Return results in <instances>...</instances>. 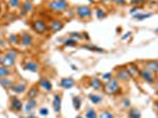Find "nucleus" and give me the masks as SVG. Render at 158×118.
<instances>
[{
    "instance_id": "nucleus-27",
    "label": "nucleus",
    "mask_w": 158,
    "mask_h": 118,
    "mask_svg": "<svg viewBox=\"0 0 158 118\" xmlns=\"http://www.w3.org/2000/svg\"><path fill=\"white\" fill-rule=\"evenodd\" d=\"M61 43L65 46H76L78 41L76 39H73V38H71V37H69L67 39H61Z\"/></svg>"
},
{
    "instance_id": "nucleus-26",
    "label": "nucleus",
    "mask_w": 158,
    "mask_h": 118,
    "mask_svg": "<svg viewBox=\"0 0 158 118\" xmlns=\"http://www.w3.org/2000/svg\"><path fill=\"white\" fill-rule=\"evenodd\" d=\"M129 118H142L140 117V112L136 107H131L129 111Z\"/></svg>"
},
{
    "instance_id": "nucleus-44",
    "label": "nucleus",
    "mask_w": 158,
    "mask_h": 118,
    "mask_svg": "<svg viewBox=\"0 0 158 118\" xmlns=\"http://www.w3.org/2000/svg\"><path fill=\"white\" fill-rule=\"evenodd\" d=\"M155 106H156V110L158 111V100L157 102H155Z\"/></svg>"
},
{
    "instance_id": "nucleus-14",
    "label": "nucleus",
    "mask_w": 158,
    "mask_h": 118,
    "mask_svg": "<svg viewBox=\"0 0 158 118\" xmlns=\"http://www.w3.org/2000/svg\"><path fill=\"white\" fill-rule=\"evenodd\" d=\"M63 28H64V23L61 20H58V19L51 20V23L48 25V30L52 31L53 33L59 32L60 30H63Z\"/></svg>"
},
{
    "instance_id": "nucleus-49",
    "label": "nucleus",
    "mask_w": 158,
    "mask_h": 118,
    "mask_svg": "<svg viewBox=\"0 0 158 118\" xmlns=\"http://www.w3.org/2000/svg\"><path fill=\"white\" fill-rule=\"evenodd\" d=\"M31 1H34V0H31Z\"/></svg>"
},
{
    "instance_id": "nucleus-10",
    "label": "nucleus",
    "mask_w": 158,
    "mask_h": 118,
    "mask_svg": "<svg viewBox=\"0 0 158 118\" xmlns=\"http://www.w3.org/2000/svg\"><path fill=\"white\" fill-rule=\"evenodd\" d=\"M38 87H40L41 90H44L45 92H51L52 91V83L48 80L45 77H41V78L38 80Z\"/></svg>"
},
{
    "instance_id": "nucleus-7",
    "label": "nucleus",
    "mask_w": 158,
    "mask_h": 118,
    "mask_svg": "<svg viewBox=\"0 0 158 118\" xmlns=\"http://www.w3.org/2000/svg\"><path fill=\"white\" fill-rule=\"evenodd\" d=\"M23 67L24 70H26L28 72H32V73H38L39 72V64L34 60H27L23 64Z\"/></svg>"
},
{
    "instance_id": "nucleus-23",
    "label": "nucleus",
    "mask_w": 158,
    "mask_h": 118,
    "mask_svg": "<svg viewBox=\"0 0 158 118\" xmlns=\"http://www.w3.org/2000/svg\"><path fill=\"white\" fill-rule=\"evenodd\" d=\"M8 43L11 45H19L20 44V34H10L8 36Z\"/></svg>"
},
{
    "instance_id": "nucleus-29",
    "label": "nucleus",
    "mask_w": 158,
    "mask_h": 118,
    "mask_svg": "<svg viewBox=\"0 0 158 118\" xmlns=\"http://www.w3.org/2000/svg\"><path fill=\"white\" fill-rule=\"evenodd\" d=\"M98 118H114V115L110 110H103L98 115Z\"/></svg>"
},
{
    "instance_id": "nucleus-24",
    "label": "nucleus",
    "mask_w": 158,
    "mask_h": 118,
    "mask_svg": "<svg viewBox=\"0 0 158 118\" xmlns=\"http://www.w3.org/2000/svg\"><path fill=\"white\" fill-rule=\"evenodd\" d=\"M126 70H127L129 73L131 74V77L136 76V74H139V71H140V70H138V67L135 65V64H130V65H127Z\"/></svg>"
},
{
    "instance_id": "nucleus-28",
    "label": "nucleus",
    "mask_w": 158,
    "mask_h": 118,
    "mask_svg": "<svg viewBox=\"0 0 158 118\" xmlns=\"http://www.w3.org/2000/svg\"><path fill=\"white\" fill-rule=\"evenodd\" d=\"M38 86H32L30 90H28V93H27V97L28 98H35L37 95H38Z\"/></svg>"
},
{
    "instance_id": "nucleus-30",
    "label": "nucleus",
    "mask_w": 158,
    "mask_h": 118,
    "mask_svg": "<svg viewBox=\"0 0 158 118\" xmlns=\"http://www.w3.org/2000/svg\"><path fill=\"white\" fill-rule=\"evenodd\" d=\"M83 47L86 48V50L93 51V52H104V50H103V48H100V47L94 46V45H89V44H86V45H83Z\"/></svg>"
},
{
    "instance_id": "nucleus-38",
    "label": "nucleus",
    "mask_w": 158,
    "mask_h": 118,
    "mask_svg": "<svg viewBox=\"0 0 158 118\" xmlns=\"http://www.w3.org/2000/svg\"><path fill=\"white\" fill-rule=\"evenodd\" d=\"M39 113L41 115V116H47L48 115V109H46V107H41L39 110Z\"/></svg>"
},
{
    "instance_id": "nucleus-45",
    "label": "nucleus",
    "mask_w": 158,
    "mask_h": 118,
    "mask_svg": "<svg viewBox=\"0 0 158 118\" xmlns=\"http://www.w3.org/2000/svg\"><path fill=\"white\" fill-rule=\"evenodd\" d=\"M99 1H102V2H110L111 0H99Z\"/></svg>"
},
{
    "instance_id": "nucleus-20",
    "label": "nucleus",
    "mask_w": 158,
    "mask_h": 118,
    "mask_svg": "<svg viewBox=\"0 0 158 118\" xmlns=\"http://www.w3.org/2000/svg\"><path fill=\"white\" fill-rule=\"evenodd\" d=\"M90 85H91V87H92L93 90H96V91H99V90L103 89V83H102V80L98 78H96V77H93V78L90 79Z\"/></svg>"
},
{
    "instance_id": "nucleus-41",
    "label": "nucleus",
    "mask_w": 158,
    "mask_h": 118,
    "mask_svg": "<svg viewBox=\"0 0 158 118\" xmlns=\"http://www.w3.org/2000/svg\"><path fill=\"white\" fill-rule=\"evenodd\" d=\"M138 10H139V7H137V6L133 7V8L131 10V13H135V12H136V11H138Z\"/></svg>"
},
{
    "instance_id": "nucleus-39",
    "label": "nucleus",
    "mask_w": 158,
    "mask_h": 118,
    "mask_svg": "<svg viewBox=\"0 0 158 118\" xmlns=\"http://www.w3.org/2000/svg\"><path fill=\"white\" fill-rule=\"evenodd\" d=\"M103 78L105 79V80H110V79L112 78V74L111 73H104V74H103Z\"/></svg>"
},
{
    "instance_id": "nucleus-17",
    "label": "nucleus",
    "mask_w": 158,
    "mask_h": 118,
    "mask_svg": "<svg viewBox=\"0 0 158 118\" xmlns=\"http://www.w3.org/2000/svg\"><path fill=\"white\" fill-rule=\"evenodd\" d=\"M14 84V80L8 77H5V78H0V86L4 87L5 90H11L12 86Z\"/></svg>"
},
{
    "instance_id": "nucleus-33",
    "label": "nucleus",
    "mask_w": 158,
    "mask_h": 118,
    "mask_svg": "<svg viewBox=\"0 0 158 118\" xmlns=\"http://www.w3.org/2000/svg\"><path fill=\"white\" fill-rule=\"evenodd\" d=\"M8 5H10L11 8H13V10H15V8H20V6H21V1H20V0H8Z\"/></svg>"
},
{
    "instance_id": "nucleus-25",
    "label": "nucleus",
    "mask_w": 158,
    "mask_h": 118,
    "mask_svg": "<svg viewBox=\"0 0 158 118\" xmlns=\"http://www.w3.org/2000/svg\"><path fill=\"white\" fill-rule=\"evenodd\" d=\"M85 118H98V113L97 111L92 109V107H90V109H87L85 112Z\"/></svg>"
},
{
    "instance_id": "nucleus-31",
    "label": "nucleus",
    "mask_w": 158,
    "mask_h": 118,
    "mask_svg": "<svg viewBox=\"0 0 158 118\" xmlns=\"http://www.w3.org/2000/svg\"><path fill=\"white\" fill-rule=\"evenodd\" d=\"M72 102H73V106H74V110L78 111L79 109H80V105H81V99H80V97L74 96L72 98Z\"/></svg>"
},
{
    "instance_id": "nucleus-4",
    "label": "nucleus",
    "mask_w": 158,
    "mask_h": 118,
    "mask_svg": "<svg viewBox=\"0 0 158 118\" xmlns=\"http://www.w3.org/2000/svg\"><path fill=\"white\" fill-rule=\"evenodd\" d=\"M31 27H32L33 31L38 34H45L48 31V25L46 24V21L43 19H37L32 21Z\"/></svg>"
},
{
    "instance_id": "nucleus-19",
    "label": "nucleus",
    "mask_w": 158,
    "mask_h": 118,
    "mask_svg": "<svg viewBox=\"0 0 158 118\" xmlns=\"http://www.w3.org/2000/svg\"><path fill=\"white\" fill-rule=\"evenodd\" d=\"M145 69L149 70L150 72H158V60H149L145 63Z\"/></svg>"
},
{
    "instance_id": "nucleus-3",
    "label": "nucleus",
    "mask_w": 158,
    "mask_h": 118,
    "mask_svg": "<svg viewBox=\"0 0 158 118\" xmlns=\"http://www.w3.org/2000/svg\"><path fill=\"white\" fill-rule=\"evenodd\" d=\"M103 90L106 95H116L120 90V85L117 78H111L106 82V84L103 85Z\"/></svg>"
},
{
    "instance_id": "nucleus-8",
    "label": "nucleus",
    "mask_w": 158,
    "mask_h": 118,
    "mask_svg": "<svg viewBox=\"0 0 158 118\" xmlns=\"http://www.w3.org/2000/svg\"><path fill=\"white\" fill-rule=\"evenodd\" d=\"M139 76L143 78V80H145V82H146V83H149V84H153V83L156 82V78H155L153 73L150 72L149 70H146L145 67L139 71Z\"/></svg>"
},
{
    "instance_id": "nucleus-22",
    "label": "nucleus",
    "mask_w": 158,
    "mask_h": 118,
    "mask_svg": "<svg viewBox=\"0 0 158 118\" xmlns=\"http://www.w3.org/2000/svg\"><path fill=\"white\" fill-rule=\"evenodd\" d=\"M12 74V70L10 67L0 65V78H5V77H10Z\"/></svg>"
},
{
    "instance_id": "nucleus-9",
    "label": "nucleus",
    "mask_w": 158,
    "mask_h": 118,
    "mask_svg": "<svg viewBox=\"0 0 158 118\" xmlns=\"http://www.w3.org/2000/svg\"><path fill=\"white\" fill-rule=\"evenodd\" d=\"M10 110L15 113L20 112L23 110V102L18 97H12L11 103H10Z\"/></svg>"
},
{
    "instance_id": "nucleus-1",
    "label": "nucleus",
    "mask_w": 158,
    "mask_h": 118,
    "mask_svg": "<svg viewBox=\"0 0 158 118\" xmlns=\"http://www.w3.org/2000/svg\"><path fill=\"white\" fill-rule=\"evenodd\" d=\"M18 57V51L15 48H10L7 50L5 54L0 56V65L6 66V67H12L15 65V59Z\"/></svg>"
},
{
    "instance_id": "nucleus-21",
    "label": "nucleus",
    "mask_w": 158,
    "mask_h": 118,
    "mask_svg": "<svg viewBox=\"0 0 158 118\" xmlns=\"http://www.w3.org/2000/svg\"><path fill=\"white\" fill-rule=\"evenodd\" d=\"M89 99L92 102V104L94 105H98L103 102V97L99 96V95H96V93H90L89 95Z\"/></svg>"
},
{
    "instance_id": "nucleus-42",
    "label": "nucleus",
    "mask_w": 158,
    "mask_h": 118,
    "mask_svg": "<svg viewBox=\"0 0 158 118\" xmlns=\"http://www.w3.org/2000/svg\"><path fill=\"white\" fill-rule=\"evenodd\" d=\"M130 34H131V33H127V34H125V36H123V38H122V39L124 40V39H126V38H129V37H130Z\"/></svg>"
},
{
    "instance_id": "nucleus-2",
    "label": "nucleus",
    "mask_w": 158,
    "mask_h": 118,
    "mask_svg": "<svg viewBox=\"0 0 158 118\" xmlns=\"http://www.w3.org/2000/svg\"><path fill=\"white\" fill-rule=\"evenodd\" d=\"M47 8L53 13H63L69 8V4L66 0H50Z\"/></svg>"
},
{
    "instance_id": "nucleus-18",
    "label": "nucleus",
    "mask_w": 158,
    "mask_h": 118,
    "mask_svg": "<svg viewBox=\"0 0 158 118\" xmlns=\"http://www.w3.org/2000/svg\"><path fill=\"white\" fill-rule=\"evenodd\" d=\"M35 106H37V100H35V98H27L26 105H25L24 110H25L26 113H31L35 109Z\"/></svg>"
},
{
    "instance_id": "nucleus-43",
    "label": "nucleus",
    "mask_w": 158,
    "mask_h": 118,
    "mask_svg": "<svg viewBox=\"0 0 158 118\" xmlns=\"http://www.w3.org/2000/svg\"><path fill=\"white\" fill-rule=\"evenodd\" d=\"M27 118H38V117L34 116V115H30V116H27Z\"/></svg>"
},
{
    "instance_id": "nucleus-36",
    "label": "nucleus",
    "mask_w": 158,
    "mask_h": 118,
    "mask_svg": "<svg viewBox=\"0 0 158 118\" xmlns=\"http://www.w3.org/2000/svg\"><path fill=\"white\" fill-rule=\"evenodd\" d=\"M111 1L116 5H119V6H124L126 4V0H111Z\"/></svg>"
},
{
    "instance_id": "nucleus-48",
    "label": "nucleus",
    "mask_w": 158,
    "mask_h": 118,
    "mask_svg": "<svg viewBox=\"0 0 158 118\" xmlns=\"http://www.w3.org/2000/svg\"><path fill=\"white\" fill-rule=\"evenodd\" d=\"M156 32H158V27H157V28H156Z\"/></svg>"
},
{
    "instance_id": "nucleus-5",
    "label": "nucleus",
    "mask_w": 158,
    "mask_h": 118,
    "mask_svg": "<svg viewBox=\"0 0 158 118\" xmlns=\"http://www.w3.org/2000/svg\"><path fill=\"white\" fill-rule=\"evenodd\" d=\"M76 14L80 19H89L92 17V8L86 5H81L76 8Z\"/></svg>"
},
{
    "instance_id": "nucleus-12",
    "label": "nucleus",
    "mask_w": 158,
    "mask_h": 118,
    "mask_svg": "<svg viewBox=\"0 0 158 118\" xmlns=\"http://www.w3.org/2000/svg\"><path fill=\"white\" fill-rule=\"evenodd\" d=\"M32 10H33L32 1H31V0H25V1L23 2V6H20L19 14L21 17H25V15H27Z\"/></svg>"
},
{
    "instance_id": "nucleus-11",
    "label": "nucleus",
    "mask_w": 158,
    "mask_h": 118,
    "mask_svg": "<svg viewBox=\"0 0 158 118\" xmlns=\"http://www.w3.org/2000/svg\"><path fill=\"white\" fill-rule=\"evenodd\" d=\"M26 90H27V85L25 82H17V83H14L12 89H11V91L13 92V93H15V95H21V93L26 92Z\"/></svg>"
},
{
    "instance_id": "nucleus-6",
    "label": "nucleus",
    "mask_w": 158,
    "mask_h": 118,
    "mask_svg": "<svg viewBox=\"0 0 158 118\" xmlns=\"http://www.w3.org/2000/svg\"><path fill=\"white\" fill-rule=\"evenodd\" d=\"M33 36L30 32H23L20 33V45H23L24 47H30L33 45Z\"/></svg>"
},
{
    "instance_id": "nucleus-46",
    "label": "nucleus",
    "mask_w": 158,
    "mask_h": 118,
    "mask_svg": "<svg viewBox=\"0 0 158 118\" xmlns=\"http://www.w3.org/2000/svg\"><path fill=\"white\" fill-rule=\"evenodd\" d=\"M84 37H85V38H87V39H90V37L87 36V33H84Z\"/></svg>"
},
{
    "instance_id": "nucleus-47",
    "label": "nucleus",
    "mask_w": 158,
    "mask_h": 118,
    "mask_svg": "<svg viewBox=\"0 0 158 118\" xmlns=\"http://www.w3.org/2000/svg\"><path fill=\"white\" fill-rule=\"evenodd\" d=\"M89 1H90V2H93V0H89Z\"/></svg>"
},
{
    "instance_id": "nucleus-13",
    "label": "nucleus",
    "mask_w": 158,
    "mask_h": 118,
    "mask_svg": "<svg viewBox=\"0 0 158 118\" xmlns=\"http://www.w3.org/2000/svg\"><path fill=\"white\" fill-rule=\"evenodd\" d=\"M116 78L118 82H129L132 77L126 69H119L117 74H116Z\"/></svg>"
},
{
    "instance_id": "nucleus-16",
    "label": "nucleus",
    "mask_w": 158,
    "mask_h": 118,
    "mask_svg": "<svg viewBox=\"0 0 158 118\" xmlns=\"http://www.w3.org/2000/svg\"><path fill=\"white\" fill-rule=\"evenodd\" d=\"M52 106H53V110L56 113H59L60 109H61V96L60 95H54L53 97V102H52Z\"/></svg>"
},
{
    "instance_id": "nucleus-37",
    "label": "nucleus",
    "mask_w": 158,
    "mask_h": 118,
    "mask_svg": "<svg viewBox=\"0 0 158 118\" xmlns=\"http://www.w3.org/2000/svg\"><path fill=\"white\" fill-rule=\"evenodd\" d=\"M146 2V0H131L132 5H143Z\"/></svg>"
},
{
    "instance_id": "nucleus-40",
    "label": "nucleus",
    "mask_w": 158,
    "mask_h": 118,
    "mask_svg": "<svg viewBox=\"0 0 158 118\" xmlns=\"http://www.w3.org/2000/svg\"><path fill=\"white\" fill-rule=\"evenodd\" d=\"M123 105H124V107H130V100L129 99H124L123 100Z\"/></svg>"
},
{
    "instance_id": "nucleus-34",
    "label": "nucleus",
    "mask_w": 158,
    "mask_h": 118,
    "mask_svg": "<svg viewBox=\"0 0 158 118\" xmlns=\"http://www.w3.org/2000/svg\"><path fill=\"white\" fill-rule=\"evenodd\" d=\"M107 13H106L104 10H102V8H97V11H96V17L98 18V19H105Z\"/></svg>"
},
{
    "instance_id": "nucleus-15",
    "label": "nucleus",
    "mask_w": 158,
    "mask_h": 118,
    "mask_svg": "<svg viewBox=\"0 0 158 118\" xmlns=\"http://www.w3.org/2000/svg\"><path fill=\"white\" fill-rule=\"evenodd\" d=\"M74 84H76V80L72 77H65V78L61 79L59 83V85L64 89H71L74 86Z\"/></svg>"
},
{
    "instance_id": "nucleus-35",
    "label": "nucleus",
    "mask_w": 158,
    "mask_h": 118,
    "mask_svg": "<svg viewBox=\"0 0 158 118\" xmlns=\"http://www.w3.org/2000/svg\"><path fill=\"white\" fill-rule=\"evenodd\" d=\"M69 37H71V38H73V39H76L77 41H78L79 39L83 40V34L79 32H71L70 34H69Z\"/></svg>"
},
{
    "instance_id": "nucleus-32",
    "label": "nucleus",
    "mask_w": 158,
    "mask_h": 118,
    "mask_svg": "<svg viewBox=\"0 0 158 118\" xmlns=\"http://www.w3.org/2000/svg\"><path fill=\"white\" fill-rule=\"evenodd\" d=\"M152 17V14L150 13H136V14H133V18L135 19H137V20H143V19H148V18H151Z\"/></svg>"
}]
</instances>
